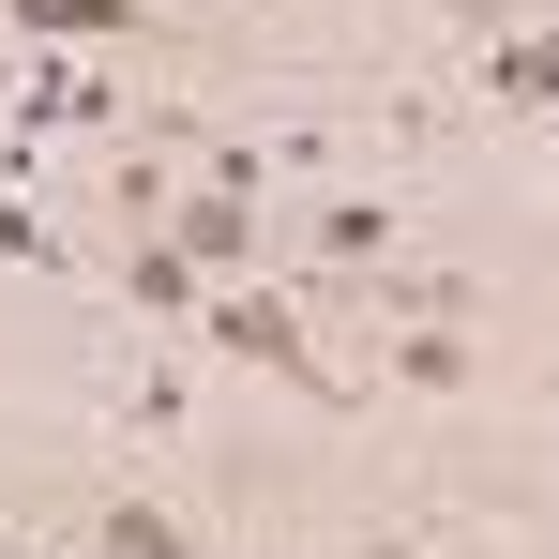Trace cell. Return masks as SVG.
I'll use <instances>...</instances> for the list:
<instances>
[{"instance_id": "1", "label": "cell", "mask_w": 559, "mask_h": 559, "mask_svg": "<svg viewBox=\"0 0 559 559\" xmlns=\"http://www.w3.org/2000/svg\"><path fill=\"white\" fill-rule=\"evenodd\" d=\"M333 302H364L393 333H484V273H439V258H378V273H348Z\"/></svg>"}, {"instance_id": "2", "label": "cell", "mask_w": 559, "mask_h": 559, "mask_svg": "<svg viewBox=\"0 0 559 559\" xmlns=\"http://www.w3.org/2000/svg\"><path fill=\"white\" fill-rule=\"evenodd\" d=\"M167 242H182L212 287L258 273V197H242V182H182V197H167Z\"/></svg>"}, {"instance_id": "3", "label": "cell", "mask_w": 559, "mask_h": 559, "mask_svg": "<svg viewBox=\"0 0 559 559\" xmlns=\"http://www.w3.org/2000/svg\"><path fill=\"white\" fill-rule=\"evenodd\" d=\"M121 302L136 318H167V333H197V302H212V273H197L167 227H136V258H121Z\"/></svg>"}, {"instance_id": "4", "label": "cell", "mask_w": 559, "mask_h": 559, "mask_svg": "<svg viewBox=\"0 0 559 559\" xmlns=\"http://www.w3.org/2000/svg\"><path fill=\"white\" fill-rule=\"evenodd\" d=\"M92 559H212V545H197L182 499H136V484H121V499L92 514Z\"/></svg>"}, {"instance_id": "5", "label": "cell", "mask_w": 559, "mask_h": 559, "mask_svg": "<svg viewBox=\"0 0 559 559\" xmlns=\"http://www.w3.org/2000/svg\"><path fill=\"white\" fill-rule=\"evenodd\" d=\"M61 31H121V46H152V0H0V46H61Z\"/></svg>"}, {"instance_id": "6", "label": "cell", "mask_w": 559, "mask_h": 559, "mask_svg": "<svg viewBox=\"0 0 559 559\" xmlns=\"http://www.w3.org/2000/svg\"><path fill=\"white\" fill-rule=\"evenodd\" d=\"M378 378L393 393H468L484 378V333H378Z\"/></svg>"}, {"instance_id": "7", "label": "cell", "mask_w": 559, "mask_h": 559, "mask_svg": "<svg viewBox=\"0 0 559 559\" xmlns=\"http://www.w3.org/2000/svg\"><path fill=\"white\" fill-rule=\"evenodd\" d=\"M484 106L559 121V31H499V46H484Z\"/></svg>"}, {"instance_id": "8", "label": "cell", "mask_w": 559, "mask_h": 559, "mask_svg": "<svg viewBox=\"0 0 559 559\" xmlns=\"http://www.w3.org/2000/svg\"><path fill=\"white\" fill-rule=\"evenodd\" d=\"M0 258H15V273H46V287L76 273V258H61V227H46V212H31L15 182H0Z\"/></svg>"}, {"instance_id": "9", "label": "cell", "mask_w": 559, "mask_h": 559, "mask_svg": "<svg viewBox=\"0 0 559 559\" xmlns=\"http://www.w3.org/2000/svg\"><path fill=\"white\" fill-rule=\"evenodd\" d=\"M121 439H182V364H136V378H121Z\"/></svg>"}, {"instance_id": "10", "label": "cell", "mask_w": 559, "mask_h": 559, "mask_svg": "<svg viewBox=\"0 0 559 559\" xmlns=\"http://www.w3.org/2000/svg\"><path fill=\"white\" fill-rule=\"evenodd\" d=\"M106 197H121V227H167V152H106Z\"/></svg>"}, {"instance_id": "11", "label": "cell", "mask_w": 559, "mask_h": 559, "mask_svg": "<svg viewBox=\"0 0 559 559\" xmlns=\"http://www.w3.org/2000/svg\"><path fill=\"white\" fill-rule=\"evenodd\" d=\"M348 559H439L424 530H348Z\"/></svg>"}]
</instances>
